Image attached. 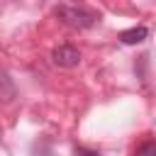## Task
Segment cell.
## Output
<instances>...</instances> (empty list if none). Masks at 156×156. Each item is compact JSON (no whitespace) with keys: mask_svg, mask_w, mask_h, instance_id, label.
Wrapping results in <instances>:
<instances>
[{"mask_svg":"<svg viewBox=\"0 0 156 156\" xmlns=\"http://www.w3.org/2000/svg\"><path fill=\"white\" fill-rule=\"evenodd\" d=\"M51 61L56 66H61V68H73V66L80 63V51L76 46H71V44H61V46H56L51 51Z\"/></svg>","mask_w":156,"mask_h":156,"instance_id":"obj_2","label":"cell"},{"mask_svg":"<svg viewBox=\"0 0 156 156\" xmlns=\"http://www.w3.org/2000/svg\"><path fill=\"white\" fill-rule=\"evenodd\" d=\"M56 17L71 27V29H88L98 22V15L88 7H76V5H58L56 7Z\"/></svg>","mask_w":156,"mask_h":156,"instance_id":"obj_1","label":"cell"},{"mask_svg":"<svg viewBox=\"0 0 156 156\" xmlns=\"http://www.w3.org/2000/svg\"><path fill=\"white\" fill-rule=\"evenodd\" d=\"M134 156H156V144H154V141H144V144L136 149Z\"/></svg>","mask_w":156,"mask_h":156,"instance_id":"obj_5","label":"cell"},{"mask_svg":"<svg viewBox=\"0 0 156 156\" xmlns=\"http://www.w3.org/2000/svg\"><path fill=\"white\" fill-rule=\"evenodd\" d=\"M15 98V83L7 71L0 68V102H10Z\"/></svg>","mask_w":156,"mask_h":156,"instance_id":"obj_4","label":"cell"},{"mask_svg":"<svg viewBox=\"0 0 156 156\" xmlns=\"http://www.w3.org/2000/svg\"><path fill=\"white\" fill-rule=\"evenodd\" d=\"M146 37H149V29L146 27H132V29L119 32V41L122 44H141Z\"/></svg>","mask_w":156,"mask_h":156,"instance_id":"obj_3","label":"cell"},{"mask_svg":"<svg viewBox=\"0 0 156 156\" xmlns=\"http://www.w3.org/2000/svg\"><path fill=\"white\" fill-rule=\"evenodd\" d=\"M76 156H100V154L93 149H76Z\"/></svg>","mask_w":156,"mask_h":156,"instance_id":"obj_6","label":"cell"}]
</instances>
